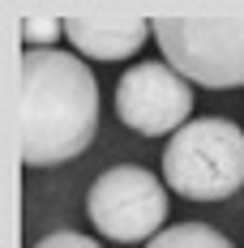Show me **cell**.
<instances>
[{
  "label": "cell",
  "mask_w": 244,
  "mask_h": 248,
  "mask_svg": "<svg viewBox=\"0 0 244 248\" xmlns=\"http://www.w3.org/2000/svg\"><path fill=\"white\" fill-rule=\"evenodd\" d=\"M193 111V86L163 60H142L116 81V116L142 137L180 133Z\"/></svg>",
  "instance_id": "cell-5"
},
{
  "label": "cell",
  "mask_w": 244,
  "mask_h": 248,
  "mask_svg": "<svg viewBox=\"0 0 244 248\" xmlns=\"http://www.w3.org/2000/svg\"><path fill=\"white\" fill-rule=\"evenodd\" d=\"M56 34H65V22H56V17H26L22 22V39L34 47V43H51Z\"/></svg>",
  "instance_id": "cell-8"
},
{
  "label": "cell",
  "mask_w": 244,
  "mask_h": 248,
  "mask_svg": "<svg viewBox=\"0 0 244 248\" xmlns=\"http://www.w3.org/2000/svg\"><path fill=\"white\" fill-rule=\"evenodd\" d=\"M98 133L95 73L60 47L22 51V146L26 167H56L86 154Z\"/></svg>",
  "instance_id": "cell-1"
},
{
  "label": "cell",
  "mask_w": 244,
  "mask_h": 248,
  "mask_svg": "<svg viewBox=\"0 0 244 248\" xmlns=\"http://www.w3.org/2000/svg\"><path fill=\"white\" fill-rule=\"evenodd\" d=\"M146 248H236V244L206 223H176V227H163Z\"/></svg>",
  "instance_id": "cell-7"
},
{
  "label": "cell",
  "mask_w": 244,
  "mask_h": 248,
  "mask_svg": "<svg viewBox=\"0 0 244 248\" xmlns=\"http://www.w3.org/2000/svg\"><path fill=\"white\" fill-rule=\"evenodd\" d=\"M86 214L116 244L154 240L167 218V184L146 167H112L90 184Z\"/></svg>",
  "instance_id": "cell-4"
},
{
  "label": "cell",
  "mask_w": 244,
  "mask_h": 248,
  "mask_svg": "<svg viewBox=\"0 0 244 248\" xmlns=\"http://www.w3.org/2000/svg\"><path fill=\"white\" fill-rule=\"evenodd\" d=\"M146 34L154 30L142 17H69L65 22V39L90 60H129L146 43Z\"/></svg>",
  "instance_id": "cell-6"
},
{
  "label": "cell",
  "mask_w": 244,
  "mask_h": 248,
  "mask_svg": "<svg viewBox=\"0 0 244 248\" xmlns=\"http://www.w3.org/2000/svg\"><path fill=\"white\" fill-rule=\"evenodd\" d=\"M163 184L189 201H223L244 188V133L223 116L189 120L163 150Z\"/></svg>",
  "instance_id": "cell-2"
},
{
  "label": "cell",
  "mask_w": 244,
  "mask_h": 248,
  "mask_svg": "<svg viewBox=\"0 0 244 248\" xmlns=\"http://www.w3.org/2000/svg\"><path fill=\"white\" fill-rule=\"evenodd\" d=\"M150 30L184 81L206 90L244 86V17H154Z\"/></svg>",
  "instance_id": "cell-3"
},
{
  "label": "cell",
  "mask_w": 244,
  "mask_h": 248,
  "mask_svg": "<svg viewBox=\"0 0 244 248\" xmlns=\"http://www.w3.org/2000/svg\"><path fill=\"white\" fill-rule=\"evenodd\" d=\"M34 248H98L90 235H81V231H51V235H43Z\"/></svg>",
  "instance_id": "cell-9"
}]
</instances>
